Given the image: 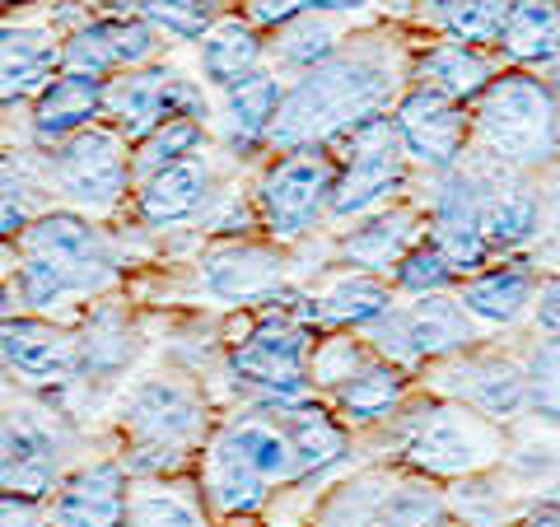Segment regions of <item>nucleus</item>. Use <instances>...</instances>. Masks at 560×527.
Listing matches in <instances>:
<instances>
[{
  "label": "nucleus",
  "instance_id": "ddd939ff",
  "mask_svg": "<svg viewBox=\"0 0 560 527\" xmlns=\"http://www.w3.org/2000/svg\"><path fill=\"white\" fill-rule=\"evenodd\" d=\"M393 127L401 136V145H407L411 164H425L430 173L463 168V154H467V140H471V117H467L463 103L416 84V90H407L397 98Z\"/></svg>",
  "mask_w": 560,
  "mask_h": 527
},
{
  "label": "nucleus",
  "instance_id": "603ef678",
  "mask_svg": "<svg viewBox=\"0 0 560 527\" xmlns=\"http://www.w3.org/2000/svg\"><path fill=\"white\" fill-rule=\"evenodd\" d=\"M0 313H5V290H0Z\"/></svg>",
  "mask_w": 560,
  "mask_h": 527
},
{
  "label": "nucleus",
  "instance_id": "c03bdc74",
  "mask_svg": "<svg viewBox=\"0 0 560 527\" xmlns=\"http://www.w3.org/2000/svg\"><path fill=\"white\" fill-rule=\"evenodd\" d=\"M374 0H248V24L253 28H271V24H290L300 14H331V10H370Z\"/></svg>",
  "mask_w": 560,
  "mask_h": 527
},
{
  "label": "nucleus",
  "instance_id": "37998d69",
  "mask_svg": "<svg viewBox=\"0 0 560 527\" xmlns=\"http://www.w3.org/2000/svg\"><path fill=\"white\" fill-rule=\"evenodd\" d=\"M127 527H201V514L178 490H150L131 504Z\"/></svg>",
  "mask_w": 560,
  "mask_h": 527
},
{
  "label": "nucleus",
  "instance_id": "7c9ffc66",
  "mask_svg": "<svg viewBox=\"0 0 560 527\" xmlns=\"http://www.w3.org/2000/svg\"><path fill=\"white\" fill-rule=\"evenodd\" d=\"M393 285H383L370 271H346L318 294V313L327 323L350 327V331H370L374 323H383L393 313Z\"/></svg>",
  "mask_w": 560,
  "mask_h": 527
},
{
  "label": "nucleus",
  "instance_id": "412c9836",
  "mask_svg": "<svg viewBox=\"0 0 560 527\" xmlns=\"http://www.w3.org/2000/svg\"><path fill=\"white\" fill-rule=\"evenodd\" d=\"M0 360L28 383H57L75 368V341L43 318L0 323Z\"/></svg>",
  "mask_w": 560,
  "mask_h": 527
},
{
  "label": "nucleus",
  "instance_id": "a878e982",
  "mask_svg": "<svg viewBox=\"0 0 560 527\" xmlns=\"http://www.w3.org/2000/svg\"><path fill=\"white\" fill-rule=\"evenodd\" d=\"M541 220H547V210H541L537 187L514 183V178H504V173L486 187L481 230H486L490 253H504V257L523 253L541 234Z\"/></svg>",
  "mask_w": 560,
  "mask_h": 527
},
{
  "label": "nucleus",
  "instance_id": "58836bf2",
  "mask_svg": "<svg viewBox=\"0 0 560 527\" xmlns=\"http://www.w3.org/2000/svg\"><path fill=\"white\" fill-rule=\"evenodd\" d=\"M393 285L401 294H411V298H430V294H448L453 285H458V271L448 267V257L434 248L430 238H420L416 248L393 267Z\"/></svg>",
  "mask_w": 560,
  "mask_h": 527
},
{
  "label": "nucleus",
  "instance_id": "8fccbe9b",
  "mask_svg": "<svg viewBox=\"0 0 560 527\" xmlns=\"http://www.w3.org/2000/svg\"><path fill=\"white\" fill-rule=\"evenodd\" d=\"M547 90H551V98H556V113H560V66H551V70H547Z\"/></svg>",
  "mask_w": 560,
  "mask_h": 527
},
{
  "label": "nucleus",
  "instance_id": "6e6552de",
  "mask_svg": "<svg viewBox=\"0 0 560 527\" xmlns=\"http://www.w3.org/2000/svg\"><path fill=\"white\" fill-rule=\"evenodd\" d=\"M331 191H337V164L323 150H285L257 183L261 224L280 243L304 238L331 210Z\"/></svg>",
  "mask_w": 560,
  "mask_h": 527
},
{
  "label": "nucleus",
  "instance_id": "9b49d317",
  "mask_svg": "<svg viewBox=\"0 0 560 527\" xmlns=\"http://www.w3.org/2000/svg\"><path fill=\"white\" fill-rule=\"evenodd\" d=\"M308 355H313L308 331L294 318H271L234 350L230 364H234V374L248 383V388H257L261 397L271 401V407L300 411V407H308V393H313V383L304 374Z\"/></svg>",
  "mask_w": 560,
  "mask_h": 527
},
{
  "label": "nucleus",
  "instance_id": "423d86ee",
  "mask_svg": "<svg viewBox=\"0 0 560 527\" xmlns=\"http://www.w3.org/2000/svg\"><path fill=\"white\" fill-rule=\"evenodd\" d=\"M346 160L337 168V191H331V215H370L383 201H393L407 187V145L393 127V117H370L355 131L341 136Z\"/></svg>",
  "mask_w": 560,
  "mask_h": 527
},
{
  "label": "nucleus",
  "instance_id": "b1692460",
  "mask_svg": "<svg viewBox=\"0 0 560 527\" xmlns=\"http://www.w3.org/2000/svg\"><path fill=\"white\" fill-rule=\"evenodd\" d=\"M495 47L514 70L560 66V0H510Z\"/></svg>",
  "mask_w": 560,
  "mask_h": 527
},
{
  "label": "nucleus",
  "instance_id": "a19ab883",
  "mask_svg": "<svg viewBox=\"0 0 560 527\" xmlns=\"http://www.w3.org/2000/svg\"><path fill=\"white\" fill-rule=\"evenodd\" d=\"M370 360L374 355L364 350V341L337 331V337H327V341L313 346V355H308V383H313V388H341V383L355 378Z\"/></svg>",
  "mask_w": 560,
  "mask_h": 527
},
{
  "label": "nucleus",
  "instance_id": "393cba45",
  "mask_svg": "<svg viewBox=\"0 0 560 527\" xmlns=\"http://www.w3.org/2000/svg\"><path fill=\"white\" fill-rule=\"evenodd\" d=\"M401 323H407V341H411L416 364L453 360V355H463V350H471V341H477V323L467 318L458 294L416 298L411 308H401Z\"/></svg>",
  "mask_w": 560,
  "mask_h": 527
},
{
  "label": "nucleus",
  "instance_id": "c756f323",
  "mask_svg": "<svg viewBox=\"0 0 560 527\" xmlns=\"http://www.w3.org/2000/svg\"><path fill=\"white\" fill-rule=\"evenodd\" d=\"M280 80L267 75V70H253L243 75L238 84L224 90V140L248 154L261 140H271V127H276V113H280Z\"/></svg>",
  "mask_w": 560,
  "mask_h": 527
},
{
  "label": "nucleus",
  "instance_id": "a211bd4d",
  "mask_svg": "<svg viewBox=\"0 0 560 527\" xmlns=\"http://www.w3.org/2000/svg\"><path fill=\"white\" fill-rule=\"evenodd\" d=\"M537 271L528 257H504L500 267H486L477 276L463 280L458 290V304L467 308V318L477 327H518L523 318L533 313V298H537Z\"/></svg>",
  "mask_w": 560,
  "mask_h": 527
},
{
  "label": "nucleus",
  "instance_id": "bb28decb",
  "mask_svg": "<svg viewBox=\"0 0 560 527\" xmlns=\"http://www.w3.org/2000/svg\"><path fill=\"white\" fill-rule=\"evenodd\" d=\"M490 80H495V61L486 57L481 47H467V43H434L416 57V84L444 94L453 103H477Z\"/></svg>",
  "mask_w": 560,
  "mask_h": 527
},
{
  "label": "nucleus",
  "instance_id": "864d4df0",
  "mask_svg": "<svg viewBox=\"0 0 560 527\" xmlns=\"http://www.w3.org/2000/svg\"><path fill=\"white\" fill-rule=\"evenodd\" d=\"M556 500H560V495H556Z\"/></svg>",
  "mask_w": 560,
  "mask_h": 527
},
{
  "label": "nucleus",
  "instance_id": "4c0bfd02",
  "mask_svg": "<svg viewBox=\"0 0 560 527\" xmlns=\"http://www.w3.org/2000/svg\"><path fill=\"white\" fill-rule=\"evenodd\" d=\"M337 24L327 20V14H300V20H290V24H280V43H276V51H280V61L285 66H300L304 75L308 70H318L323 61H331L337 57Z\"/></svg>",
  "mask_w": 560,
  "mask_h": 527
},
{
  "label": "nucleus",
  "instance_id": "aec40b11",
  "mask_svg": "<svg viewBox=\"0 0 560 527\" xmlns=\"http://www.w3.org/2000/svg\"><path fill=\"white\" fill-rule=\"evenodd\" d=\"M57 438L33 420L0 425V490L20 500H43L57 485Z\"/></svg>",
  "mask_w": 560,
  "mask_h": 527
},
{
  "label": "nucleus",
  "instance_id": "2eb2a0df",
  "mask_svg": "<svg viewBox=\"0 0 560 527\" xmlns=\"http://www.w3.org/2000/svg\"><path fill=\"white\" fill-rule=\"evenodd\" d=\"M440 393L495 425H510L528 411V368L504 355H453L440 368Z\"/></svg>",
  "mask_w": 560,
  "mask_h": 527
},
{
  "label": "nucleus",
  "instance_id": "c9c22d12",
  "mask_svg": "<svg viewBox=\"0 0 560 527\" xmlns=\"http://www.w3.org/2000/svg\"><path fill=\"white\" fill-rule=\"evenodd\" d=\"M510 0H434V20L448 33V43H467V47H495Z\"/></svg>",
  "mask_w": 560,
  "mask_h": 527
},
{
  "label": "nucleus",
  "instance_id": "cd10ccee",
  "mask_svg": "<svg viewBox=\"0 0 560 527\" xmlns=\"http://www.w3.org/2000/svg\"><path fill=\"white\" fill-rule=\"evenodd\" d=\"M420 215L416 210H383V215L364 220L360 230H350L341 238V261L350 271H393L401 257H407L416 243H420Z\"/></svg>",
  "mask_w": 560,
  "mask_h": 527
},
{
  "label": "nucleus",
  "instance_id": "f704fd0d",
  "mask_svg": "<svg viewBox=\"0 0 560 527\" xmlns=\"http://www.w3.org/2000/svg\"><path fill=\"white\" fill-rule=\"evenodd\" d=\"M453 514H463V527H514L528 508H518L510 485H500L490 471H471V477H458L448 485L444 500Z\"/></svg>",
  "mask_w": 560,
  "mask_h": 527
},
{
  "label": "nucleus",
  "instance_id": "2f4dec72",
  "mask_svg": "<svg viewBox=\"0 0 560 527\" xmlns=\"http://www.w3.org/2000/svg\"><path fill=\"white\" fill-rule=\"evenodd\" d=\"M401 397H407V368L374 355L355 378L337 388V411L350 425H374V420H388L401 407Z\"/></svg>",
  "mask_w": 560,
  "mask_h": 527
},
{
  "label": "nucleus",
  "instance_id": "6ab92c4d",
  "mask_svg": "<svg viewBox=\"0 0 560 527\" xmlns=\"http://www.w3.org/2000/svg\"><path fill=\"white\" fill-rule=\"evenodd\" d=\"M66 57V43L43 24H0V103L43 94Z\"/></svg>",
  "mask_w": 560,
  "mask_h": 527
},
{
  "label": "nucleus",
  "instance_id": "5701e85b",
  "mask_svg": "<svg viewBox=\"0 0 560 527\" xmlns=\"http://www.w3.org/2000/svg\"><path fill=\"white\" fill-rule=\"evenodd\" d=\"M201 290L220 304H253L280 290V261L253 243H230L201 261Z\"/></svg>",
  "mask_w": 560,
  "mask_h": 527
},
{
  "label": "nucleus",
  "instance_id": "f3484780",
  "mask_svg": "<svg viewBox=\"0 0 560 527\" xmlns=\"http://www.w3.org/2000/svg\"><path fill=\"white\" fill-rule=\"evenodd\" d=\"M47 527H127V471L117 462L70 471L47 504Z\"/></svg>",
  "mask_w": 560,
  "mask_h": 527
},
{
  "label": "nucleus",
  "instance_id": "1a4fd4ad",
  "mask_svg": "<svg viewBox=\"0 0 560 527\" xmlns=\"http://www.w3.org/2000/svg\"><path fill=\"white\" fill-rule=\"evenodd\" d=\"M448 514L444 495L425 481L364 471L327 500L318 527H430Z\"/></svg>",
  "mask_w": 560,
  "mask_h": 527
},
{
  "label": "nucleus",
  "instance_id": "9d476101",
  "mask_svg": "<svg viewBox=\"0 0 560 527\" xmlns=\"http://www.w3.org/2000/svg\"><path fill=\"white\" fill-rule=\"evenodd\" d=\"M51 178L66 191V201H75L80 210L108 215L121 206L131 183V160H127V136L113 127H84L70 140H61L51 154Z\"/></svg>",
  "mask_w": 560,
  "mask_h": 527
},
{
  "label": "nucleus",
  "instance_id": "72a5a7b5",
  "mask_svg": "<svg viewBox=\"0 0 560 527\" xmlns=\"http://www.w3.org/2000/svg\"><path fill=\"white\" fill-rule=\"evenodd\" d=\"M257 61H261V38L243 20H220L201 43V70L215 90H230L243 75H253Z\"/></svg>",
  "mask_w": 560,
  "mask_h": 527
},
{
  "label": "nucleus",
  "instance_id": "39448f33",
  "mask_svg": "<svg viewBox=\"0 0 560 527\" xmlns=\"http://www.w3.org/2000/svg\"><path fill=\"white\" fill-rule=\"evenodd\" d=\"M504 453H510L504 448V425L458 407L448 397L420 401L397 425V458L416 477L458 481V477H471V471H490Z\"/></svg>",
  "mask_w": 560,
  "mask_h": 527
},
{
  "label": "nucleus",
  "instance_id": "a18cd8bd",
  "mask_svg": "<svg viewBox=\"0 0 560 527\" xmlns=\"http://www.w3.org/2000/svg\"><path fill=\"white\" fill-rule=\"evenodd\" d=\"M20 230H28V191L20 173L0 164V234H20Z\"/></svg>",
  "mask_w": 560,
  "mask_h": 527
},
{
  "label": "nucleus",
  "instance_id": "dca6fc26",
  "mask_svg": "<svg viewBox=\"0 0 560 527\" xmlns=\"http://www.w3.org/2000/svg\"><path fill=\"white\" fill-rule=\"evenodd\" d=\"M154 51H160V33H154L145 14H103V20H90L70 33L61 66L75 70V75L103 80L140 70Z\"/></svg>",
  "mask_w": 560,
  "mask_h": 527
},
{
  "label": "nucleus",
  "instance_id": "4be33fe9",
  "mask_svg": "<svg viewBox=\"0 0 560 527\" xmlns=\"http://www.w3.org/2000/svg\"><path fill=\"white\" fill-rule=\"evenodd\" d=\"M103 103H108V84L103 80L61 70V75L38 94V113H33V136H38V145L57 150L61 140H70L84 127H94Z\"/></svg>",
  "mask_w": 560,
  "mask_h": 527
},
{
  "label": "nucleus",
  "instance_id": "e433bc0d",
  "mask_svg": "<svg viewBox=\"0 0 560 527\" xmlns=\"http://www.w3.org/2000/svg\"><path fill=\"white\" fill-rule=\"evenodd\" d=\"M197 145H201V121L197 117H173L154 136L140 140V150H136V160H131V178L150 183L154 173H164L168 164L191 160Z\"/></svg>",
  "mask_w": 560,
  "mask_h": 527
},
{
  "label": "nucleus",
  "instance_id": "ea45409f",
  "mask_svg": "<svg viewBox=\"0 0 560 527\" xmlns=\"http://www.w3.org/2000/svg\"><path fill=\"white\" fill-rule=\"evenodd\" d=\"M528 411L560 430V337H547L528 350Z\"/></svg>",
  "mask_w": 560,
  "mask_h": 527
},
{
  "label": "nucleus",
  "instance_id": "f257e3e1",
  "mask_svg": "<svg viewBox=\"0 0 560 527\" xmlns=\"http://www.w3.org/2000/svg\"><path fill=\"white\" fill-rule=\"evenodd\" d=\"M397 61L383 47L337 51L304 80H294V90H285L271 140L280 150H323L360 121L383 117V108H393L397 98Z\"/></svg>",
  "mask_w": 560,
  "mask_h": 527
},
{
  "label": "nucleus",
  "instance_id": "7ed1b4c3",
  "mask_svg": "<svg viewBox=\"0 0 560 527\" xmlns=\"http://www.w3.org/2000/svg\"><path fill=\"white\" fill-rule=\"evenodd\" d=\"M206 500L220 514H253L267 504L280 481H294V444L290 430L267 415L230 420L206 448Z\"/></svg>",
  "mask_w": 560,
  "mask_h": 527
},
{
  "label": "nucleus",
  "instance_id": "20e7f679",
  "mask_svg": "<svg viewBox=\"0 0 560 527\" xmlns=\"http://www.w3.org/2000/svg\"><path fill=\"white\" fill-rule=\"evenodd\" d=\"M113 257L90 220L57 210L24 230V261H20V294L28 308H51L70 294H94L113 285Z\"/></svg>",
  "mask_w": 560,
  "mask_h": 527
},
{
  "label": "nucleus",
  "instance_id": "0eeeda50",
  "mask_svg": "<svg viewBox=\"0 0 560 527\" xmlns=\"http://www.w3.org/2000/svg\"><path fill=\"white\" fill-rule=\"evenodd\" d=\"M121 425H127L136 444V471H154V467H173L206 434V407L183 383L150 378L127 397Z\"/></svg>",
  "mask_w": 560,
  "mask_h": 527
},
{
  "label": "nucleus",
  "instance_id": "3c124183",
  "mask_svg": "<svg viewBox=\"0 0 560 527\" xmlns=\"http://www.w3.org/2000/svg\"><path fill=\"white\" fill-rule=\"evenodd\" d=\"M430 527H463V523H453V518H440V523H430Z\"/></svg>",
  "mask_w": 560,
  "mask_h": 527
},
{
  "label": "nucleus",
  "instance_id": "79ce46f5",
  "mask_svg": "<svg viewBox=\"0 0 560 527\" xmlns=\"http://www.w3.org/2000/svg\"><path fill=\"white\" fill-rule=\"evenodd\" d=\"M224 0H140L150 24H160L178 38H206L215 28V14H220Z\"/></svg>",
  "mask_w": 560,
  "mask_h": 527
},
{
  "label": "nucleus",
  "instance_id": "49530a36",
  "mask_svg": "<svg viewBox=\"0 0 560 527\" xmlns=\"http://www.w3.org/2000/svg\"><path fill=\"white\" fill-rule=\"evenodd\" d=\"M533 327H537V337H560V271H551V276L537 280Z\"/></svg>",
  "mask_w": 560,
  "mask_h": 527
},
{
  "label": "nucleus",
  "instance_id": "de8ad7c7",
  "mask_svg": "<svg viewBox=\"0 0 560 527\" xmlns=\"http://www.w3.org/2000/svg\"><path fill=\"white\" fill-rule=\"evenodd\" d=\"M0 527H38V514H33V500L0 495Z\"/></svg>",
  "mask_w": 560,
  "mask_h": 527
},
{
  "label": "nucleus",
  "instance_id": "4468645a",
  "mask_svg": "<svg viewBox=\"0 0 560 527\" xmlns=\"http://www.w3.org/2000/svg\"><path fill=\"white\" fill-rule=\"evenodd\" d=\"M113 117H117V131L127 140H145L164 127L173 117H206V103L197 94V84L183 80L178 70H164V66H140L127 70L108 84V103H103Z\"/></svg>",
  "mask_w": 560,
  "mask_h": 527
},
{
  "label": "nucleus",
  "instance_id": "f03ea898",
  "mask_svg": "<svg viewBox=\"0 0 560 527\" xmlns=\"http://www.w3.org/2000/svg\"><path fill=\"white\" fill-rule=\"evenodd\" d=\"M471 140L504 173L541 168L560 154V113L547 80L533 70H504L471 103Z\"/></svg>",
  "mask_w": 560,
  "mask_h": 527
},
{
  "label": "nucleus",
  "instance_id": "09e8293b",
  "mask_svg": "<svg viewBox=\"0 0 560 527\" xmlns=\"http://www.w3.org/2000/svg\"><path fill=\"white\" fill-rule=\"evenodd\" d=\"M514 527H560V500H551V495H547V500H537Z\"/></svg>",
  "mask_w": 560,
  "mask_h": 527
},
{
  "label": "nucleus",
  "instance_id": "c85d7f7f",
  "mask_svg": "<svg viewBox=\"0 0 560 527\" xmlns=\"http://www.w3.org/2000/svg\"><path fill=\"white\" fill-rule=\"evenodd\" d=\"M206 191H210V168H206V160L191 154V160L168 164L164 173H154L150 183H140L136 210H140V220L145 224L164 230V224H183V220L197 215Z\"/></svg>",
  "mask_w": 560,
  "mask_h": 527
},
{
  "label": "nucleus",
  "instance_id": "473e14b6",
  "mask_svg": "<svg viewBox=\"0 0 560 527\" xmlns=\"http://www.w3.org/2000/svg\"><path fill=\"white\" fill-rule=\"evenodd\" d=\"M290 415V444H294V481L300 477H323L346 458V430L318 407H300V411H280Z\"/></svg>",
  "mask_w": 560,
  "mask_h": 527
},
{
  "label": "nucleus",
  "instance_id": "f8f14e48",
  "mask_svg": "<svg viewBox=\"0 0 560 527\" xmlns=\"http://www.w3.org/2000/svg\"><path fill=\"white\" fill-rule=\"evenodd\" d=\"M486 178L471 168L440 173L430 201V243L448 257V267L463 280L490 267V243L481 230V206H486Z\"/></svg>",
  "mask_w": 560,
  "mask_h": 527
}]
</instances>
